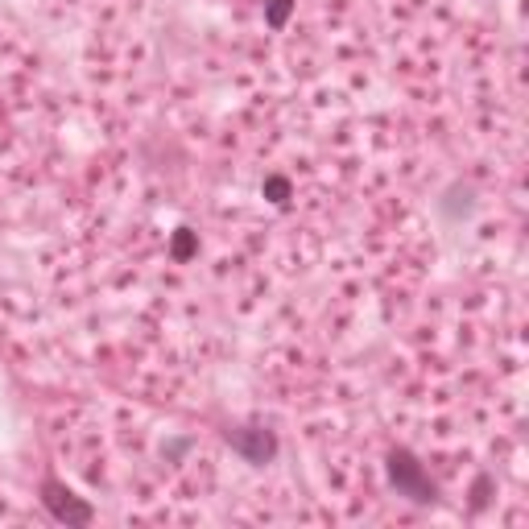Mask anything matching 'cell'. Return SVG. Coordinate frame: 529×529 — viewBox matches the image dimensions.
Listing matches in <instances>:
<instances>
[{
  "label": "cell",
  "instance_id": "6da1fadb",
  "mask_svg": "<svg viewBox=\"0 0 529 529\" xmlns=\"http://www.w3.org/2000/svg\"><path fill=\"white\" fill-rule=\"evenodd\" d=\"M389 480L397 484L401 496H410V501H418V505L434 501V484H430V476L422 472V463L410 451H393L389 455Z\"/></svg>",
  "mask_w": 529,
  "mask_h": 529
},
{
  "label": "cell",
  "instance_id": "7a4b0ae2",
  "mask_svg": "<svg viewBox=\"0 0 529 529\" xmlns=\"http://www.w3.org/2000/svg\"><path fill=\"white\" fill-rule=\"evenodd\" d=\"M42 501H46V509H50L58 521H67V525H87L91 517H96V513H91V505H83L79 496H75L71 488H62L58 480H46V484H42Z\"/></svg>",
  "mask_w": 529,
  "mask_h": 529
},
{
  "label": "cell",
  "instance_id": "3957f363",
  "mask_svg": "<svg viewBox=\"0 0 529 529\" xmlns=\"http://www.w3.org/2000/svg\"><path fill=\"white\" fill-rule=\"evenodd\" d=\"M228 443H232L248 463H265V459H273V451H277V439H273L269 430H261V426L228 430Z\"/></svg>",
  "mask_w": 529,
  "mask_h": 529
},
{
  "label": "cell",
  "instance_id": "277c9868",
  "mask_svg": "<svg viewBox=\"0 0 529 529\" xmlns=\"http://www.w3.org/2000/svg\"><path fill=\"white\" fill-rule=\"evenodd\" d=\"M265 195H269V203H277V207H286V203H290V182H286L282 174H273V178H265Z\"/></svg>",
  "mask_w": 529,
  "mask_h": 529
},
{
  "label": "cell",
  "instance_id": "5b68a950",
  "mask_svg": "<svg viewBox=\"0 0 529 529\" xmlns=\"http://www.w3.org/2000/svg\"><path fill=\"white\" fill-rule=\"evenodd\" d=\"M290 9H294V0H269L265 21H269L273 29H282V25H286V17H290Z\"/></svg>",
  "mask_w": 529,
  "mask_h": 529
},
{
  "label": "cell",
  "instance_id": "8992f818",
  "mask_svg": "<svg viewBox=\"0 0 529 529\" xmlns=\"http://www.w3.org/2000/svg\"><path fill=\"white\" fill-rule=\"evenodd\" d=\"M191 253H195V236H191V232L182 228V232L174 236V257H178V261H186V257H191Z\"/></svg>",
  "mask_w": 529,
  "mask_h": 529
}]
</instances>
